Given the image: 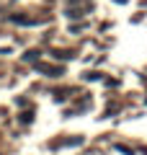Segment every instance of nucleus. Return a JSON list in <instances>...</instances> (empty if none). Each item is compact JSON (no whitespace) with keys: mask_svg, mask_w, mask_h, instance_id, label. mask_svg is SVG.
Segmentation results:
<instances>
[{"mask_svg":"<svg viewBox=\"0 0 147 155\" xmlns=\"http://www.w3.org/2000/svg\"><path fill=\"white\" fill-rule=\"evenodd\" d=\"M36 70H39V72H44V75H52V78L62 75V67H47V65H36Z\"/></svg>","mask_w":147,"mask_h":155,"instance_id":"nucleus-1","label":"nucleus"},{"mask_svg":"<svg viewBox=\"0 0 147 155\" xmlns=\"http://www.w3.org/2000/svg\"><path fill=\"white\" fill-rule=\"evenodd\" d=\"M36 57H39V52H26V54H23V60H26V62H34Z\"/></svg>","mask_w":147,"mask_h":155,"instance_id":"nucleus-3","label":"nucleus"},{"mask_svg":"<svg viewBox=\"0 0 147 155\" xmlns=\"http://www.w3.org/2000/svg\"><path fill=\"white\" fill-rule=\"evenodd\" d=\"M11 21L13 23H23V26H34V23H36L34 18H26V16H11Z\"/></svg>","mask_w":147,"mask_h":155,"instance_id":"nucleus-2","label":"nucleus"}]
</instances>
